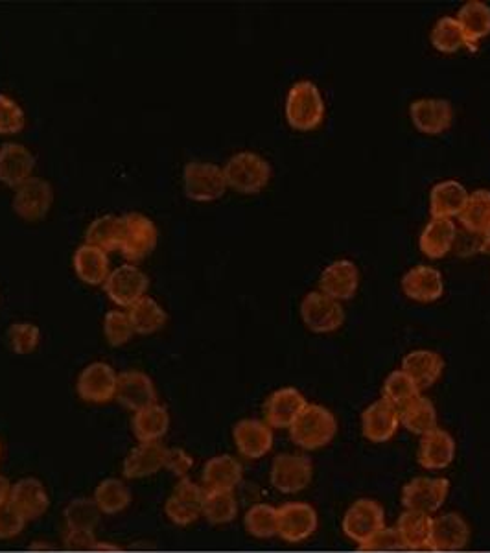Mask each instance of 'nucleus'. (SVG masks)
Instances as JSON below:
<instances>
[{"instance_id": "f257e3e1", "label": "nucleus", "mask_w": 490, "mask_h": 553, "mask_svg": "<svg viewBox=\"0 0 490 553\" xmlns=\"http://www.w3.org/2000/svg\"><path fill=\"white\" fill-rule=\"evenodd\" d=\"M327 106L319 87L310 80L293 83L286 96L284 115L295 131H314L325 120Z\"/></svg>"}, {"instance_id": "f03ea898", "label": "nucleus", "mask_w": 490, "mask_h": 553, "mask_svg": "<svg viewBox=\"0 0 490 553\" xmlns=\"http://www.w3.org/2000/svg\"><path fill=\"white\" fill-rule=\"evenodd\" d=\"M223 174L229 189L240 194H258L268 187L273 170L260 153L245 150L234 153L223 166Z\"/></svg>"}, {"instance_id": "7ed1b4c3", "label": "nucleus", "mask_w": 490, "mask_h": 553, "mask_svg": "<svg viewBox=\"0 0 490 553\" xmlns=\"http://www.w3.org/2000/svg\"><path fill=\"white\" fill-rule=\"evenodd\" d=\"M336 434H338V421L334 413L321 404H308L290 428L293 443L304 450H319L327 447Z\"/></svg>"}, {"instance_id": "20e7f679", "label": "nucleus", "mask_w": 490, "mask_h": 553, "mask_svg": "<svg viewBox=\"0 0 490 553\" xmlns=\"http://www.w3.org/2000/svg\"><path fill=\"white\" fill-rule=\"evenodd\" d=\"M183 187L188 200L196 203H212L220 200L227 187L223 166L203 161H192L183 170Z\"/></svg>"}, {"instance_id": "39448f33", "label": "nucleus", "mask_w": 490, "mask_h": 553, "mask_svg": "<svg viewBox=\"0 0 490 553\" xmlns=\"http://www.w3.org/2000/svg\"><path fill=\"white\" fill-rule=\"evenodd\" d=\"M157 242L159 229L152 218H148L142 212L124 214V238L120 246V253L124 255V259H128L129 262L146 259L153 249L157 248Z\"/></svg>"}, {"instance_id": "423d86ee", "label": "nucleus", "mask_w": 490, "mask_h": 553, "mask_svg": "<svg viewBox=\"0 0 490 553\" xmlns=\"http://www.w3.org/2000/svg\"><path fill=\"white\" fill-rule=\"evenodd\" d=\"M382 528H385L384 507L371 498L356 500L343 517V533L358 548L371 541Z\"/></svg>"}, {"instance_id": "0eeeda50", "label": "nucleus", "mask_w": 490, "mask_h": 553, "mask_svg": "<svg viewBox=\"0 0 490 553\" xmlns=\"http://www.w3.org/2000/svg\"><path fill=\"white\" fill-rule=\"evenodd\" d=\"M301 318L306 329L312 330L314 334H330L343 327L345 310L339 301L317 290L304 295Z\"/></svg>"}, {"instance_id": "6e6552de", "label": "nucleus", "mask_w": 490, "mask_h": 553, "mask_svg": "<svg viewBox=\"0 0 490 553\" xmlns=\"http://www.w3.org/2000/svg\"><path fill=\"white\" fill-rule=\"evenodd\" d=\"M54 203V187L43 177H30L13 194V212L24 222H39L47 218Z\"/></svg>"}, {"instance_id": "1a4fd4ad", "label": "nucleus", "mask_w": 490, "mask_h": 553, "mask_svg": "<svg viewBox=\"0 0 490 553\" xmlns=\"http://www.w3.org/2000/svg\"><path fill=\"white\" fill-rule=\"evenodd\" d=\"M150 279L135 264H122L111 271L104 284L105 294L118 308H129L148 295Z\"/></svg>"}, {"instance_id": "9d476101", "label": "nucleus", "mask_w": 490, "mask_h": 553, "mask_svg": "<svg viewBox=\"0 0 490 553\" xmlns=\"http://www.w3.org/2000/svg\"><path fill=\"white\" fill-rule=\"evenodd\" d=\"M205 495L207 491L203 485L181 478L164 504V515L175 526H190L203 515Z\"/></svg>"}, {"instance_id": "9b49d317", "label": "nucleus", "mask_w": 490, "mask_h": 553, "mask_svg": "<svg viewBox=\"0 0 490 553\" xmlns=\"http://www.w3.org/2000/svg\"><path fill=\"white\" fill-rule=\"evenodd\" d=\"M314 478V465L301 454H280L273 459L269 480L271 485L286 495L306 489Z\"/></svg>"}, {"instance_id": "f8f14e48", "label": "nucleus", "mask_w": 490, "mask_h": 553, "mask_svg": "<svg viewBox=\"0 0 490 553\" xmlns=\"http://www.w3.org/2000/svg\"><path fill=\"white\" fill-rule=\"evenodd\" d=\"M118 373L113 365L105 362H93L83 367L76 380V391L83 402L89 404H107L115 401L117 395Z\"/></svg>"}, {"instance_id": "ddd939ff", "label": "nucleus", "mask_w": 490, "mask_h": 553, "mask_svg": "<svg viewBox=\"0 0 490 553\" xmlns=\"http://www.w3.org/2000/svg\"><path fill=\"white\" fill-rule=\"evenodd\" d=\"M450 493L446 478H415L402 489V504L408 511L430 515L443 507Z\"/></svg>"}, {"instance_id": "4468645a", "label": "nucleus", "mask_w": 490, "mask_h": 553, "mask_svg": "<svg viewBox=\"0 0 490 553\" xmlns=\"http://www.w3.org/2000/svg\"><path fill=\"white\" fill-rule=\"evenodd\" d=\"M115 401L128 412L137 413L157 402V389L150 375L139 369L118 373Z\"/></svg>"}, {"instance_id": "2eb2a0df", "label": "nucleus", "mask_w": 490, "mask_h": 553, "mask_svg": "<svg viewBox=\"0 0 490 553\" xmlns=\"http://www.w3.org/2000/svg\"><path fill=\"white\" fill-rule=\"evenodd\" d=\"M413 126L424 135H441L454 122V107L444 98H419L409 106Z\"/></svg>"}, {"instance_id": "dca6fc26", "label": "nucleus", "mask_w": 490, "mask_h": 553, "mask_svg": "<svg viewBox=\"0 0 490 553\" xmlns=\"http://www.w3.org/2000/svg\"><path fill=\"white\" fill-rule=\"evenodd\" d=\"M360 288V270L350 259H339L330 262L319 277V292L336 299L349 301L358 294Z\"/></svg>"}, {"instance_id": "f3484780", "label": "nucleus", "mask_w": 490, "mask_h": 553, "mask_svg": "<svg viewBox=\"0 0 490 553\" xmlns=\"http://www.w3.org/2000/svg\"><path fill=\"white\" fill-rule=\"evenodd\" d=\"M317 524V511L310 504L288 502L279 507V537L286 542L297 544L310 539Z\"/></svg>"}, {"instance_id": "a211bd4d", "label": "nucleus", "mask_w": 490, "mask_h": 553, "mask_svg": "<svg viewBox=\"0 0 490 553\" xmlns=\"http://www.w3.org/2000/svg\"><path fill=\"white\" fill-rule=\"evenodd\" d=\"M308 406L303 393L297 388H280L264 402V419L271 428H292L299 415Z\"/></svg>"}, {"instance_id": "6ab92c4d", "label": "nucleus", "mask_w": 490, "mask_h": 553, "mask_svg": "<svg viewBox=\"0 0 490 553\" xmlns=\"http://www.w3.org/2000/svg\"><path fill=\"white\" fill-rule=\"evenodd\" d=\"M35 170V155L19 142L0 146V183L17 189L28 181Z\"/></svg>"}, {"instance_id": "aec40b11", "label": "nucleus", "mask_w": 490, "mask_h": 553, "mask_svg": "<svg viewBox=\"0 0 490 553\" xmlns=\"http://www.w3.org/2000/svg\"><path fill=\"white\" fill-rule=\"evenodd\" d=\"M470 539L467 520L457 513H446L432 520V535L428 542L430 552H459Z\"/></svg>"}, {"instance_id": "412c9836", "label": "nucleus", "mask_w": 490, "mask_h": 553, "mask_svg": "<svg viewBox=\"0 0 490 553\" xmlns=\"http://www.w3.org/2000/svg\"><path fill=\"white\" fill-rule=\"evenodd\" d=\"M402 292L417 303H435L444 295L443 273L432 266H413L402 277Z\"/></svg>"}, {"instance_id": "4be33fe9", "label": "nucleus", "mask_w": 490, "mask_h": 553, "mask_svg": "<svg viewBox=\"0 0 490 553\" xmlns=\"http://www.w3.org/2000/svg\"><path fill=\"white\" fill-rule=\"evenodd\" d=\"M233 439L244 458H264L273 448V428L266 421L242 419L234 424Z\"/></svg>"}, {"instance_id": "5701e85b", "label": "nucleus", "mask_w": 490, "mask_h": 553, "mask_svg": "<svg viewBox=\"0 0 490 553\" xmlns=\"http://www.w3.org/2000/svg\"><path fill=\"white\" fill-rule=\"evenodd\" d=\"M400 426V412L391 402L374 401L362 413L363 436L373 443H387L397 434Z\"/></svg>"}, {"instance_id": "b1692460", "label": "nucleus", "mask_w": 490, "mask_h": 553, "mask_svg": "<svg viewBox=\"0 0 490 553\" xmlns=\"http://www.w3.org/2000/svg\"><path fill=\"white\" fill-rule=\"evenodd\" d=\"M168 448L163 443H139L133 450H129L124 459L122 472L128 480H142L163 471L166 465Z\"/></svg>"}, {"instance_id": "393cba45", "label": "nucleus", "mask_w": 490, "mask_h": 553, "mask_svg": "<svg viewBox=\"0 0 490 553\" xmlns=\"http://www.w3.org/2000/svg\"><path fill=\"white\" fill-rule=\"evenodd\" d=\"M10 504L17 507L26 520L43 517L50 506L47 487L37 478H21L12 485Z\"/></svg>"}, {"instance_id": "a878e982", "label": "nucleus", "mask_w": 490, "mask_h": 553, "mask_svg": "<svg viewBox=\"0 0 490 553\" xmlns=\"http://www.w3.org/2000/svg\"><path fill=\"white\" fill-rule=\"evenodd\" d=\"M468 201V192L465 185L457 179H444L433 185L430 192V212L432 218L452 220L459 216Z\"/></svg>"}, {"instance_id": "bb28decb", "label": "nucleus", "mask_w": 490, "mask_h": 553, "mask_svg": "<svg viewBox=\"0 0 490 553\" xmlns=\"http://www.w3.org/2000/svg\"><path fill=\"white\" fill-rule=\"evenodd\" d=\"M455 458V441L446 430L435 428L420 439L419 463L428 471H443Z\"/></svg>"}, {"instance_id": "cd10ccee", "label": "nucleus", "mask_w": 490, "mask_h": 553, "mask_svg": "<svg viewBox=\"0 0 490 553\" xmlns=\"http://www.w3.org/2000/svg\"><path fill=\"white\" fill-rule=\"evenodd\" d=\"M455 19L465 34L468 50L476 52L479 43L490 36L489 4L481 0H468L459 8Z\"/></svg>"}, {"instance_id": "c85d7f7f", "label": "nucleus", "mask_w": 490, "mask_h": 553, "mask_svg": "<svg viewBox=\"0 0 490 553\" xmlns=\"http://www.w3.org/2000/svg\"><path fill=\"white\" fill-rule=\"evenodd\" d=\"M203 487L205 491H231L240 485L244 478V469L233 456H214L205 463L203 469Z\"/></svg>"}, {"instance_id": "c756f323", "label": "nucleus", "mask_w": 490, "mask_h": 553, "mask_svg": "<svg viewBox=\"0 0 490 553\" xmlns=\"http://www.w3.org/2000/svg\"><path fill=\"white\" fill-rule=\"evenodd\" d=\"M72 268L76 277L89 286H104L111 273L107 253L91 244H83L74 251Z\"/></svg>"}, {"instance_id": "7c9ffc66", "label": "nucleus", "mask_w": 490, "mask_h": 553, "mask_svg": "<svg viewBox=\"0 0 490 553\" xmlns=\"http://www.w3.org/2000/svg\"><path fill=\"white\" fill-rule=\"evenodd\" d=\"M402 371H406L409 377L413 378V382L419 386L420 391L432 388L443 375V356L428 349L411 351L402 360Z\"/></svg>"}, {"instance_id": "2f4dec72", "label": "nucleus", "mask_w": 490, "mask_h": 553, "mask_svg": "<svg viewBox=\"0 0 490 553\" xmlns=\"http://www.w3.org/2000/svg\"><path fill=\"white\" fill-rule=\"evenodd\" d=\"M457 229L452 220L432 218L422 229L419 248L428 259H443L454 248Z\"/></svg>"}, {"instance_id": "473e14b6", "label": "nucleus", "mask_w": 490, "mask_h": 553, "mask_svg": "<svg viewBox=\"0 0 490 553\" xmlns=\"http://www.w3.org/2000/svg\"><path fill=\"white\" fill-rule=\"evenodd\" d=\"M133 434L139 443H161L170 428V412L166 406L155 402L152 406L133 413Z\"/></svg>"}, {"instance_id": "72a5a7b5", "label": "nucleus", "mask_w": 490, "mask_h": 553, "mask_svg": "<svg viewBox=\"0 0 490 553\" xmlns=\"http://www.w3.org/2000/svg\"><path fill=\"white\" fill-rule=\"evenodd\" d=\"M124 238V216L105 214L93 220L85 231V244L102 249L105 253L120 251Z\"/></svg>"}, {"instance_id": "f704fd0d", "label": "nucleus", "mask_w": 490, "mask_h": 553, "mask_svg": "<svg viewBox=\"0 0 490 553\" xmlns=\"http://www.w3.org/2000/svg\"><path fill=\"white\" fill-rule=\"evenodd\" d=\"M432 520L433 517L430 515L408 511V509L398 517L395 530L398 531L406 550H413V552L428 550V542L432 535Z\"/></svg>"}, {"instance_id": "c9c22d12", "label": "nucleus", "mask_w": 490, "mask_h": 553, "mask_svg": "<svg viewBox=\"0 0 490 553\" xmlns=\"http://www.w3.org/2000/svg\"><path fill=\"white\" fill-rule=\"evenodd\" d=\"M128 314L133 330L139 336H152L157 330L163 329L168 321L166 310L150 295L142 297L135 305L129 306Z\"/></svg>"}, {"instance_id": "e433bc0d", "label": "nucleus", "mask_w": 490, "mask_h": 553, "mask_svg": "<svg viewBox=\"0 0 490 553\" xmlns=\"http://www.w3.org/2000/svg\"><path fill=\"white\" fill-rule=\"evenodd\" d=\"M93 500L102 515L113 517L128 509L131 504V491L124 480L105 478L104 482L96 485Z\"/></svg>"}, {"instance_id": "4c0bfd02", "label": "nucleus", "mask_w": 490, "mask_h": 553, "mask_svg": "<svg viewBox=\"0 0 490 553\" xmlns=\"http://www.w3.org/2000/svg\"><path fill=\"white\" fill-rule=\"evenodd\" d=\"M400 424L415 436H426L437 428V410L426 397H417L400 410Z\"/></svg>"}, {"instance_id": "58836bf2", "label": "nucleus", "mask_w": 490, "mask_h": 553, "mask_svg": "<svg viewBox=\"0 0 490 553\" xmlns=\"http://www.w3.org/2000/svg\"><path fill=\"white\" fill-rule=\"evenodd\" d=\"M459 218L470 235H483L490 225V190L478 189L468 194L467 205Z\"/></svg>"}, {"instance_id": "ea45409f", "label": "nucleus", "mask_w": 490, "mask_h": 553, "mask_svg": "<svg viewBox=\"0 0 490 553\" xmlns=\"http://www.w3.org/2000/svg\"><path fill=\"white\" fill-rule=\"evenodd\" d=\"M238 515V500L231 491H207L203 502V515L212 526L233 522Z\"/></svg>"}, {"instance_id": "a19ab883", "label": "nucleus", "mask_w": 490, "mask_h": 553, "mask_svg": "<svg viewBox=\"0 0 490 553\" xmlns=\"http://www.w3.org/2000/svg\"><path fill=\"white\" fill-rule=\"evenodd\" d=\"M245 530L257 539H271L279 535V507L255 504L244 518Z\"/></svg>"}, {"instance_id": "79ce46f5", "label": "nucleus", "mask_w": 490, "mask_h": 553, "mask_svg": "<svg viewBox=\"0 0 490 553\" xmlns=\"http://www.w3.org/2000/svg\"><path fill=\"white\" fill-rule=\"evenodd\" d=\"M417 397H420V388L406 371L397 369L385 378L382 399L391 402L395 408H398V412L409 402L415 401Z\"/></svg>"}, {"instance_id": "37998d69", "label": "nucleus", "mask_w": 490, "mask_h": 553, "mask_svg": "<svg viewBox=\"0 0 490 553\" xmlns=\"http://www.w3.org/2000/svg\"><path fill=\"white\" fill-rule=\"evenodd\" d=\"M432 45L435 50H439L441 54H455L461 48H467V39L461 30V26L457 23L455 17H441L435 26L432 28Z\"/></svg>"}, {"instance_id": "c03bdc74", "label": "nucleus", "mask_w": 490, "mask_h": 553, "mask_svg": "<svg viewBox=\"0 0 490 553\" xmlns=\"http://www.w3.org/2000/svg\"><path fill=\"white\" fill-rule=\"evenodd\" d=\"M100 509L93 498H76L65 507V522L69 530H96L100 522Z\"/></svg>"}, {"instance_id": "a18cd8bd", "label": "nucleus", "mask_w": 490, "mask_h": 553, "mask_svg": "<svg viewBox=\"0 0 490 553\" xmlns=\"http://www.w3.org/2000/svg\"><path fill=\"white\" fill-rule=\"evenodd\" d=\"M102 329H104L105 340L111 347H122L135 336L131 319L124 308L109 310L102 321Z\"/></svg>"}, {"instance_id": "49530a36", "label": "nucleus", "mask_w": 490, "mask_h": 553, "mask_svg": "<svg viewBox=\"0 0 490 553\" xmlns=\"http://www.w3.org/2000/svg\"><path fill=\"white\" fill-rule=\"evenodd\" d=\"M8 343H10L13 353L19 354V356L32 354L41 343V329L30 321L13 323L12 327L8 329Z\"/></svg>"}, {"instance_id": "de8ad7c7", "label": "nucleus", "mask_w": 490, "mask_h": 553, "mask_svg": "<svg viewBox=\"0 0 490 553\" xmlns=\"http://www.w3.org/2000/svg\"><path fill=\"white\" fill-rule=\"evenodd\" d=\"M26 126L23 107L13 98L0 93V135H17Z\"/></svg>"}, {"instance_id": "09e8293b", "label": "nucleus", "mask_w": 490, "mask_h": 553, "mask_svg": "<svg viewBox=\"0 0 490 553\" xmlns=\"http://www.w3.org/2000/svg\"><path fill=\"white\" fill-rule=\"evenodd\" d=\"M358 550L367 553H387L402 552L406 548H404V542L400 539V535H398L395 528H382L371 541L363 544L362 548H358Z\"/></svg>"}, {"instance_id": "8fccbe9b", "label": "nucleus", "mask_w": 490, "mask_h": 553, "mask_svg": "<svg viewBox=\"0 0 490 553\" xmlns=\"http://www.w3.org/2000/svg\"><path fill=\"white\" fill-rule=\"evenodd\" d=\"M26 518L23 517V513L12 506L10 502L0 506V539H13L17 537L26 526Z\"/></svg>"}, {"instance_id": "3c124183", "label": "nucleus", "mask_w": 490, "mask_h": 553, "mask_svg": "<svg viewBox=\"0 0 490 553\" xmlns=\"http://www.w3.org/2000/svg\"><path fill=\"white\" fill-rule=\"evenodd\" d=\"M192 467H194V458L188 454L185 448H168L166 465H164L166 471L172 472L181 480V478H187Z\"/></svg>"}, {"instance_id": "603ef678", "label": "nucleus", "mask_w": 490, "mask_h": 553, "mask_svg": "<svg viewBox=\"0 0 490 553\" xmlns=\"http://www.w3.org/2000/svg\"><path fill=\"white\" fill-rule=\"evenodd\" d=\"M63 544L67 550L72 552H91L96 548V537L94 531L89 530H69L65 533Z\"/></svg>"}, {"instance_id": "864d4df0", "label": "nucleus", "mask_w": 490, "mask_h": 553, "mask_svg": "<svg viewBox=\"0 0 490 553\" xmlns=\"http://www.w3.org/2000/svg\"><path fill=\"white\" fill-rule=\"evenodd\" d=\"M10 493H12V483L8 482L6 476L0 474V506L10 502Z\"/></svg>"}, {"instance_id": "5fc2aeb1", "label": "nucleus", "mask_w": 490, "mask_h": 553, "mask_svg": "<svg viewBox=\"0 0 490 553\" xmlns=\"http://www.w3.org/2000/svg\"><path fill=\"white\" fill-rule=\"evenodd\" d=\"M117 550H120L117 544H107V542H98L94 548V552H117Z\"/></svg>"}, {"instance_id": "6e6d98bb", "label": "nucleus", "mask_w": 490, "mask_h": 553, "mask_svg": "<svg viewBox=\"0 0 490 553\" xmlns=\"http://www.w3.org/2000/svg\"><path fill=\"white\" fill-rule=\"evenodd\" d=\"M481 238H483V242H481V249H483V251H487V253H490V225L489 229L481 235Z\"/></svg>"}, {"instance_id": "4d7b16f0", "label": "nucleus", "mask_w": 490, "mask_h": 553, "mask_svg": "<svg viewBox=\"0 0 490 553\" xmlns=\"http://www.w3.org/2000/svg\"><path fill=\"white\" fill-rule=\"evenodd\" d=\"M0 458H2V443H0Z\"/></svg>"}]
</instances>
